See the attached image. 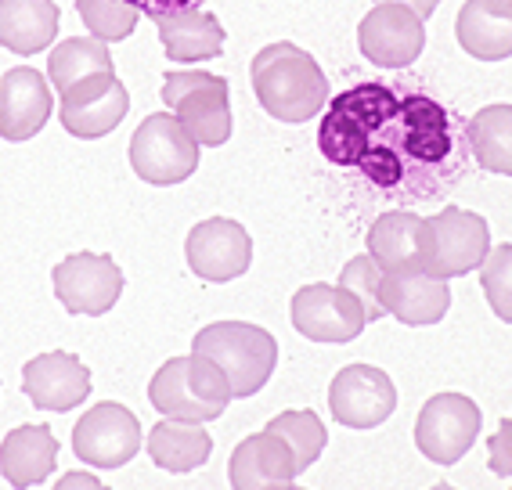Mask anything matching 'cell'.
Segmentation results:
<instances>
[{"instance_id":"6da1fadb","label":"cell","mask_w":512,"mask_h":490,"mask_svg":"<svg viewBox=\"0 0 512 490\" xmlns=\"http://www.w3.org/2000/svg\"><path fill=\"white\" fill-rule=\"evenodd\" d=\"M321 155L361 170L379 188H394L412 170L440 166L451 155V119L426 94L397 98L386 83H357L339 98L318 130Z\"/></svg>"},{"instance_id":"7a4b0ae2","label":"cell","mask_w":512,"mask_h":490,"mask_svg":"<svg viewBox=\"0 0 512 490\" xmlns=\"http://www.w3.org/2000/svg\"><path fill=\"white\" fill-rule=\"evenodd\" d=\"M256 101L282 123H307L329 101V80L296 44H271L249 65Z\"/></svg>"},{"instance_id":"3957f363","label":"cell","mask_w":512,"mask_h":490,"mask_svg":"<svg viewBox=\"0 0 512 490\" xmlns=\"http://www.w3.org/2000/svg\"><path fill=\"white\" fill-rule=\"evenodd\" d=\"M192 354L210 357L217 364L231 386V397H253L256 390H264V382L275 372L278 343L260 325L217 321V325H206L195 336Z\"/></svg>"},{"instance_id":"277c9868","label":"cell","mask_w":512,"mask_h":490,"mask_svg":"<svg viewBox=\"0 0 512 490\" xmlns=\"http://www.w3.org/2000/svg\"><path fill=\"white\" fill-rule=\"evenodd\" d=\"M148 400L163 418L210 422V418L224 415L231 400V386L210 357H170L148 386Z\"/></svg>"},{"instance_id":"5b68a950","label":"cell","mask_w":512,"mask_h":490,"mask_svg":"<svg viewBox=\"0 0 512 490\" xmlns=\"http://www.w3.org/2000/svg\"><path fill=\"white\" fill-rule=\"evenodd\" d=\"M163 101L177 112L181 127L206 148L231 137V91L224 76L213 73H166Z\"/></svg>"},{"instance_id":"8992f818","label":"cell","mask_w":512,"mask_h":490,"mask_svg":"<svg viewBox=\"0 0 512 490\" xmlns=\"http://www.w3.org/2000/svg\"><path fill=\"white\" fill-rule=\"evenodd\" d=\"M199 148L181 119L156 112L130 137V166L148 184H181L199 170Z\"/></svg>"},{"instance_id":"52a82bcc","label":"cell","mask_w":512,"mask_h":490,"mask_svg":"<svg viewBox=\"0 0 512 490\" xmlns=\"http://www.w3.org/2000/svg\"><path fill=\"white\" fill-rule=\"evenodd\" d=\"M480 436V408L462 393H437L422 404L415 444L437 465H455Z\"/></svg>"},{"instance_id":"ba28073f","label":"cell","mask_w":512,"mask_h":490,"mask_svg":"<svg viewBox=\"0 0 512 490\" xmlns=\"http://www.w3.org/2000/svg\"><path fill=\"white\" fill-rule=\"evenodd\" d=\"M51 282H55V296L69 314L98 318V314L116 307L119 292H123V271L112 256L73 253L51 271Z\"/></svg>"},{"instance_id":"9c48e42d","label":"cell","mask_w":512,"mask_h":490,"mask_svg":"<svg viewBox=\"0 0 512 490\" xmlns=\"http://www.w3.org/2000/svg\"><path fill=\"white\" fill-rule=\"evenodd\" d=\"M73 451L94 469H119L141 451V422L123 404H94L76 422Z\"/></svg>"},{"instance_id":"30bf717a","label":"cell","mask_w":512,"mask_h":490,"mask_svg":"<svg viewBox=\"0 0 512 490\" xmlns=\"http://www.w3.org/2000/svg\"><path fill=\"white\" fill-rule=\"evenodd\" d=\"M433 231V256L426 271L433 278H458V274H469L484 264L487 253H491V231H487V220L480 213H469V209L444 206L437 217H430Z\"/></svg>"},{"instance_id":"8fae6325","label":"cell","mask_w":512,"mask_h":490,"mask_svg":"<svg viewBox=\"0 0 512 490\" xmlns=\"http://www.w3.org/2000/svg\"><path fill=\"white\" fill-rule=\"evenodd\" d=\"M130 109V94L127 87L119 83L116 73H98L87 76V80L73 83L69 91H62V109L58 119L62 127L73 137L83 141H94V137H105L123 123Z\"/></svg>"},{"instance_id":"7c38bea8","label":"cell","mask_w":512,"mask_h":490,"mask_svg":"<svg viewBox=\"0 0 512 490\" xmlns=\"http://www.w3.org/2000/svg\"><path fill=\"white\" fill-rule=\"evenodd\" d=\"M184 256L202 282H231L253 264V238L235 220L210 217L192 227V235L184 242Z\"/></svg>"},{"instance_id":"4fadbf2b","label":"cell","mask_w":512,"mask_h":490,"mask_svg":"<svg viewBox=\"0 0 512 490\" xmlns=\"http://www.w3.org/2000/svg\"><path fill=\"white\" fill-rule=\"evenodd\" d=\"M361 55L379 69H404L422 55L426 29L422 19L404 4H375L357 29Z\"/></svg>"},{"instance_id":"5bb4252c","label":"cell","mask_w":512,"mask_h":490,"mask_svg":"<svg viewBox=\"0 0 512 490\" xmlns=\"http://www.w3.org/2000/svg\"><path fill=\"white\" fill-rule=\"evenodd\" d=\"M293 325L314 343H350L365 332V310L343 285H307L293 296Z\"/></svg>"},{"instance_id":"9a60e30c","label":"cell","mask_w":512,"mask_h":490,"mask_svg":"<svg viewBox=\"0 0 512 490\" xmlns=\"http://www.w3.org/2000/svg\"><path fill=\"white\" fill-rule=\"evenodd\" d=\"M329 408L350 429H372L394 415L397 390L390 375L372 364H347L329 386Z\"/></svg>"},{"instance_id":"2e32d148","label":"cell","mask_w":512,"mask_h":490,"mask_svg":"<svg viewBox=\"0 0 512 490\" xmlns=\"http://www.w3.org/2000/svg\"><path fill=\"white\" fill-rule=\"evenodd\" d=\"M368 256L383 267V274L397 271H426L433 256V231L430 220L408 209L383 213L368 231Z\"/></svg>"},{"instance_id":"e0dca14e","label":"cell","mask_w":512,"mask_h":490,"mask_svg":"<svg viewBox=\"0 0 512 490\" xmlns=\"http://www.w3.org/2000/svg\"><path fill=\"white\" fill-rule=\"evenodd\" d=\"M22 390L26 397L44 411H69L87 400L91 393V372L83 368L80 357L55 350V354H40L26 364L22 372Z\"/></svg>"},{"instance_id":"ac0fdd59","label":"cell","mask_w":512,"mask_h":490,"mask_svg":"<svg viewBox=\"0 0 512 490\" xmlns=\"http://www.w3.org/2000/svg\"><path fill=\"white\" fill-rule=\"evenodd\" d=\"M51 119V87L37 69H11L0 76V137L29 141Z\"/></svg>"},{"instance_id":"d6986e66","label":"cell","mask_w":512,"mask_h":490,"mask_svg":"<svg viewBox=\"0 0 512 490\" xmlns=\"http://www.w3.org/2000/svg\"><path fill=\"white\" fill-rule=\"evenodd\" d=\"M300 472L296 458L282 436L264 429V433L246 436L231 451V487L235 490H264V487H289Z\"/></svg>"},{"instance_id":"ffe728a7","label":"cell","mask_w":512,"mask_h":490,"mask_svg":"<svg viewBox=\"0 0 512 490\" xmlns=\"http://www.w3.org/2000/svg\"><path fill=\"white\" fill-rule=\"evenodd\" d=\"M383 307L404 325H437L451 307V289L444 278L430 271H397L383 274Z\"/></svg>"},{"instance_id":"44dd1931","label":"cell","mask_w":512,"mask_h":490,"mask_svg":"<svg viewBox=\"0 0 512 490\" xmlns=\"http://www.w3.org/2000/svg\"><path fill=\"white\" fill-rule=\"evenodd\" d=\"M462 51L480 62H502L512 55V0H466L455 19Z\"/></svg>"},{"instance_id":"7402d4cb","label":"cell","mask_w":512,"mask_h":490,"mask_svg":"<svg viewBox=\"0 0 512 490\" xmlns=\"http://www.w3.org/2000/svg\"><path fill=\"white\" fill-rule=\"evenodd\" d=\"M58 462V440L47 426L11 429L0 444V472L11 487H33L44 483Z\"/></svg>"},{"instance_id":"603a6c76","label":"cell","mask_w":512,"mask_h":490,"mask_svg":"<svg viewBox=\"0 0 512 490\" xmlns=\"http://www.w3.org/2000/svg\"><path fill=\"white\" fill-rule=\"evenodd\" d=\"M58 33L55 0H0V44L15 55H37Z\"/></svg>"},{"instance_id":"cb8c5ba5","label":"cell","mask_w":512,"mask_h":490,"mask_svg":"<svg viewBox=\"0 0 512 490\" xmlns=\"http://www.w3.org/2000/svg\"><path fill=\"white\" fill-rule=\"evenodd\" d=\"M156 26L166 55L174 62H202V58H217L224 51V29L202 8L181 11V15H159Z\"/></svg>"},{"instance_id":"d4e9b609","label":"cell","mask_w":512,"mask_h":490,"mask_svg":"<svg viewBox=\"0 0 512 490\" xmlns=\"http://www.w3.org/2000/svg\"><path fill=\"white\" fill-rule=\"evenodd\" d=\"M213 451L210 433L202 422H184V418H163L152 433H148V454L152 462L166 472H192L199 469Z\"/></svg>"},{"instance_id":"484cf974","label":"cell","mask_w":512,"mask_h":490,"mask_svg":"<svg viewBox=\"0 0 512 490\" xmlns=\"http://www.w3.org/2000/svg\"><path fill=\"white\" fill-rule=\"evenodd\" d=\"M469 148L487 173L512 177V105H487L466 127Z\"/></svg>"},{"instance_id":"4316f807","label":"cell","mask_w":512,"mask_h":490,"mask_svg":"<svg viewBox=\"0 0 512 490\" xmlns=\"http://www.w3.org/2000/svg\"><path fill=\"white\" fill-rule=\"evenodd\" d=\"M112 73V58L105 40L98 37H69L51 51L47 58V76L55 83V91H69L73 83L87 80V76Z\"/></svg>"},{"instance_id":"83f0119b","label":"cell","mask_w":512,"mask_h":490,"mask_svg":"<svg viewBox=\"0 0 512 490\" xmlns=\"http://www.w3.org/2000/svg\"><path fill=\"white\" fill-rule=\"evenodd\" d=\"M267 429L289 444V451L296 458V472L311 469L318 462V454L325 451V440H329V433H325V426H321V418L314 411H285V415L271 418Z\"/></svg>"},{"instance_id":"f1b7e54d","label":"cell","mask_w":512,"mask_h":490,"mask_svg":"<svg viewBox=\"0 0 512 490\" xmlns=\"http://www.w3.org/2000/svg\"><path fill=\"white\" fill-rule=\"evenodd\" d=\"M76 11H80L83 26L91 29V37L98 40H127L138 26L141 11L127 0H76Z\"/></svg>"},{"instance_id":"f546056e","label":"cell","mask_w":512,"mask_h":490,"mask_svg":"<svg viewBox=\"0 0 512 490\" xmlns=\"http://www.w3.org/2000/svg\"><path fill=\"white\" fill-rule=\"evenodd\" d=\"M339 285L361 303L365 321H379L386 314L383 296H379V289H383V267L375 264L372 256H354V260L343 267V274H339Z\"/></svg>"},{"instance_id":"4dcf8cb0","label":"cell","mask_w":512,"mask_h":490,"mask_svg":"<svg viewBox=\"0 0 512 490\" xmlns=\"http://www.w3.org/2000/svg\"><path fill=\"white\" fill-rule=\"evenodd\" d=\"M480 289L502 321L512 325V245H498L480 264Z\"/></svg>"},{"instance_id":"1f68e13d","label":"cell","mask_w":512,"mask_h":490,"mask_svg":"<svg viewBox=\"0 0 512 490\" xmlns=\"http://www.w3.org/2000/svg\"><path fill=\"white\" fill-rule=\"evenodd\" d=\"M487 465H491V472H498V476H512V418H505L502 426H498V433H491V440H487Z\"/></svg>"},{"instance_id":"d6a6232c","label":"cell","mask_w":512,"mask_h":490,"mask_svg":"<svg viewBox=\"0 0 512 490\" xmlns=\"http://www.w3.org/2000/svg\"><path fill=\"white\" fill-rule=\"evenodd\" d=\"M127 4H134L148 19H159V15H181V11L199 8L202 0H127Z\"/></svg>"},{"instance_id":"836d02e7","label":"cell","mask_w":512,"mask_h":490,"mask_svg":"<svg viewBox=\"0 0 512 490\" xmlns=\"http://www.w3.org/2000/svg\"><path fill=\"white\" fill-rule=\"evenodd\" d=\"M379 4H404V8H412L419 19H430L440 0H379Z\"/></svg>"},{"instance_id":"e575fe53","label":"cell","mask_w":512,"mask_h":490,"mask_svg":"<svg viewBox=\"0 0 512 490\" xmlns=\"http://www.w3.org/2000/svg\"><path fill=\"white\" fill-rule=\"evenodd\" d=\"M73 483H83V487H98V480H94V476H87V472H76V476H65L62 487H73Z\"/></svg>"}]
</instances>
